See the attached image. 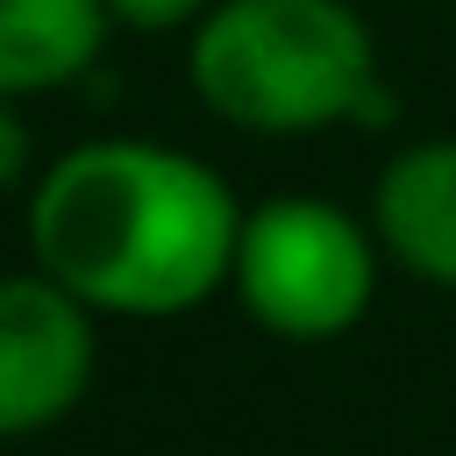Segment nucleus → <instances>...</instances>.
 I'll return each instance as SVG.
<instances>
[{"mask_svg": "<svg viewBox=\"0 0 456 456\" xmlns=\"http://www.w3.org/2000/svg\"><path fill=\"white\" fill-rule=\"evenodd\" d=\"M0 178H7V185L28 178V135H21V114H0Z\"/></svg>", "mask_w": 456, "mask_h": 456, "instance_id": "8", "label": "nucleus"}, {"mask_svg": "<svg viewBox=\"0 0 456 456\" xmlns=\"http://www.w3.org/2000/svg\"><path fill=\"white\" fill-rule=\"evenodd\" d=\"M192 93L256 135H314L328 121H385L378 50L342 0H214L192 36Z\"/></svg>", "mask_w": 456, "mask_h": 456, "instance_id": "2", "label": "nucleus"}, {"mask_svg": "<svg viewBox=\"0 0 456 456\" xmlns=\"http://www.w3.org/2000/svg\"><path fill=\"white\" fill-rule=\"evenodd\" d=\"M378 242L428 285L456 292V142H413L378 178Z\"/></svg>", "mask_w": 456, "mask_h": 456, "instance_id": "5", "label": "nucleus"}, {"mask_svg": "<svg viewBox=\"0 0 456 456\" xmlns=\"http://www.w3.org/2000/svg\"><path fill=\"white\" fill-rule=\"evenodd\" d=\"M107 0H0V93H50L100 64Z\"/></svg>", "mask_w": 456, "mask_h": 456, "instance_id": "6", "label": "nucleus"}, {"mask_svg": "<svg viewBox=\"0 0 456 456\" xmlns=\"http://www.w3.org/2000/svg\"><path fill=\"white\" fill-rule=\"evenodd\" d=\"M228 285L256 328H271L285 342H328L363 321V306L378 292V256H370V235L342 207L285 192V200H264L256 214H242Z\"/></svg>", "mask_w": 456, "mask_h": 456, "instance_id": "3", "label": "nucleus"}, {"mask_svg": "<svg viewBox=\"0 0 456 456\" xmlns=\"http://www.w3.org/2000/svg\"><path fill=\"white\" fill-rule=\"evenodd\" d=\"M235 242L242 207L221 171L164 142H78L28 185L36 271L100 314L164 321L207 306L235 278Z\"/></svg>", "mask_w": 456, "mask_h": 456, "instance_id": "1", "label": "nucleus"}, {"mask_svg": "<svg viewBox=\"0 0 456 456\" xmlns=\"http://www.w3.org/2000/svg\"><path fill=\"white\" fill-rule=\"evenodd\" d=\"M93 314L50 271H14L0 292V428L36 435L93 385Z\"/></svg>", "mask_w": 456, "mask_h": 456, "instance_id": "4", "label": "nucleus"}, {"mask_svg": "<svg viewBox=\"0 0 456 456\" xmlns=\"http://www.w3.org/2000/svg\"><path fill=\"white\" fill-rule=\"evenodd\" d=\"M114 7V21H128V28H185V21H207V7L214 0H107Z\"/></svg>", "mask_w": 456, "mask_h": 456, "instance_id": "7", "label": "nucleus"}]
</instances>
